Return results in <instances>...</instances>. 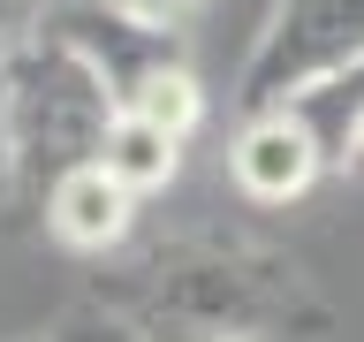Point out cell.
<instances>
[{
  "label": "cell",
  "instance_id": "1",
  "mask_svg": "<svg viewBox=\"0 0 364 342\" xmlns=\"http://www.w3.org/2000/svg\"><path fill=\"white\" fill-rule=\"evenodd\" d=\"M114 312H129L144 342H318L334 304L273 244L243 236H167L129 266L99 274Z\"/></svg>",
  "mask_w": 364,
  "mask_h": 342
},
{
  "label": "cell",
  "instance_id": "2",
  "mask_svg": "<svg viewBox=\"0 0 364 342\" xmlns=\"http://www.w3.org/2000/svg\"><path fill=\"white\" fill-rule=\"evenodd\" d=\"M114 114L122 107H114L107 76L61 31H38L23 53H8L0 61V190L8 205L38 221L46 190L107 152Z\"/></svg>",
  "mask_w": 364,
  "mask_h": 342
},
{
  "label": "cell",
  "instance_id": "3",
  "mask_svg": "<svg viewBox=\"0 0 364 342\" xmlns=\"http://www.w3.org/2000/svg\"><path fill=\"white\" fill-rule=\"evenodd\" d=\"M364 68V0H273L235 76V114L311 107Z\"/></svg>",
  "mask_w": 364,
  "mask_h": 342
},
{
  "label": "cell",
  "instance_id": "4",
  "mask_svg": "<svg viewBox=\"0 0 364 342\" xmlns=\"http://www.w3.org/2000/svg\"><path fill=\"white\" fill-rule=\"evenodd\" d=\"M228 175L250 205H296L326 175V145H318L311 114L304 107H266V114H243V130L228 145Z\"/></svg>",
  "mask_w": 364,
  "mask_h": 342
},
{
  "label": "cell",
  "instance_id": "5",
  "mask_svg": "<svg viewBox=\"0 0 364 342\" xmlns=\"http://www.w3.org/2000/svg\"><path fill=\"white\" fill-rule=\"evenodd\" d=\"M136 205H144V190H129V182L114 175L107 160H84L76 175H61L53 190H46L38 228L53 236V244L84 251V259H107V251L122 244V236H129Z\"/></svg>",
  "mask_w": 364,
  "mask_h": 342
},
{
  "label": "cell",
  "instance_id": "6",
  "mask_svg": "<svg viewBox=\"0 0 364 342\" xmlns=\"http://www.w3.org/2000/svg\"><path fill=\"white\" fill-rule=\"evenodd\" d=\"M182 145L190 137H175V130H159V122H144V114H114V130H107V167L129 190H144L152 198L159 182H175V167H182Z\"/></svg>",
  "mask_w": 364,
  "mask_h": 342
},
{
  "label": "cell",
  "instance_id": "7",
  "mask_svg": "<svg viewBox=\"0 0 364 342\" xmlns=\"http://www.w3.org/2000/svg\"><path fill=\"white\" fill-rule=\"evenodd\" d=\"M46 342H144V327L114 312L107 296H84L76 312H61V327H46Z\"/></svg>",
  "mask_w": 364,
  "mask_h": 342
},
{
  "label": "cell",
  "instance_id": "8",
  "mask_svg": "<svg viewBox=\"0 0 364 342\" xmlns=\"http://www.w3.org/2000/svg\"><path fill=\"white\" fill-rule=\"evenodd\" d=\"M61 8H68V0H0V61H8V53H23L46 23L61 16Z\"/></svg>",
  "mask_w": 364,
  "mask_h": 342
},
{
  "label": "cell",
  "instance_id": "9",
  "mask_svg": "<svg viewBox=\"0 0 364 342\" xmlns=\"http://www.w3.org/2000/svg\"><path fill=\"white\" fill-rule=\"evenodd\" d=\"M107 8H122V16H136V23H167V31H182L198 0H107Z\"/></svg>",
  "mask_w": 364,
  "mask_h": 342
},
{
  "label": "cell",
  "instance_id": "10",
  "mask_svg": "<svg viewBox=\"0 0 364 342\" xmlns=\"http://www.w3.org/2000/svg\"><path fill=\"white\" fill-rule=\"evenodd\" d=\"M341 160H349V167L364 175V99L349 107V122H341Z\"/></svg>",
  "mask_w": 364,
  "mask_h": 342
},
{
  "label": "cell",
  "instance_id": "11",
  "mask_svg": "<svg viewBox=\"0 0 364 342\" xmlns=\"http://www.w3.org/2000/svg\"><path fill=\"white\" fill-rule=\"evenodd\" d=\"M16 342H46V335H16Z\"/></svg>",
  "mask_w": 364,
  "mask_h": 342
}]
</instances>
